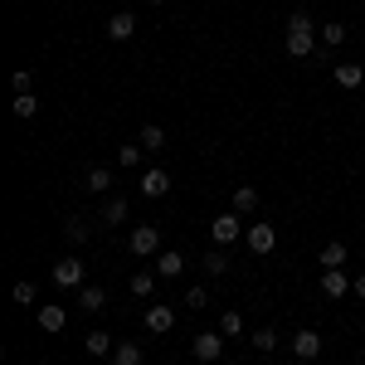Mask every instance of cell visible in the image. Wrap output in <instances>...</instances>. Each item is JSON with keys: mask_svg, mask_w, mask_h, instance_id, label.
Segmentation results:
<instances>
[{"mask_svg": "<svg viewBox=\"0 0 365 365\" xmlns=\"http://www.w3.org/2000/svg\"><path fill=\"white\" fill-rule=\"evenodd\" d=\"M317 29H322V25H312L307 15H292V20H287V39H282V44H287V54H292V58H307L312 49H317Z\"/></svg>", "mask_w": 365, "mask_h": 365, "instance_id": "cell-1", "label": "cell"}, {"mask_svg": "<svg viewBox=\"0 0 365 365\" xmlns=\"http://www.w3.org/2000/svg\"><path fill=\"white\" fill-rule=\"evenodd\" d=\"M127 249L137 253V258H156V253H161V229L156 225H137L132 239H127Z\"/></svg>", "mask_w": 365, "mask_h": 365, "instance_id": "cell-2", "label": "cell"}, {"mask_svg": "<svg viewBox=\"0 0 365 365\" xmlns=\"http://www.w3.org/2000/svg\"><path fill=\"white\" fill-rule=\"evenodd\" d=\"M190 351H195V361H205V365L220 361V356H225V331H200Z\"/></svg>", "mask_w": 365, "mask_h": 365, "instance_id": "cell-3", "label": "cell"}, {"mask_svg": "<svg viewBox=\"0 0 365 365\" xmlns=\"http://www.w3.org/2000/svg\"><path fill=\"white\" fill-rule=\"evenodd\" d=\"M210 239H215L220 249H229L234 239H244V225H239V215H220V220L210 225Z\"/></svg>", "mask_w": 365, "mask_h": 365, "instance_id": "cell-4", "label": "cell"}, {"mask_svg": "<svg viewBox=\"0 0 365 365\" xmlns=\"http://www.w3.org/2000/svg\"><path fill=\"white\" fill-rule=\"evenodd\" d=\"M244 244H249L253 253H273L278 249V229L273 225H249L244 229Z\"/></svg>", "mask_w": 365, "mask_h": 365, "instance_id": "cell-5", "label": "cell"}, {"mask_svg": "<svg viewBox=\"0 0 365 365\" xmlns=\"http://www.w3.org/2000/svg\"><path fill=\"white\" fill-rule=\"evenodd\" d=\"M54 282L63 287V292L83 287V263H78V258H63V263H54Z\"/></svg>", "mask_w": 365, "mask_h": 365, "instance_id": "cell-6", "label": "cell"}, {"mask_svg": "<svg viewBox=\"0 0 365 365\" xmlns=\"http://www.w3.org/2000/svg\"><path fill=\"white\" fill-rule=\"evenodd\" d=\"M170 327H175V312H170L166 302H156V307H146V331H151V336H166Z\"/></svg>", "mask_w": 365, "mask_h": 365, "instance_id": "cell-7", "label": "cell"}, {"mask_svg": "<svg viewBox=\"0 0 365 365\" xmlns=\"http://www.w3.org/2000/svg\"><path fill=\"white\" fill-rule=\"evenodd\" d=\"M132 34H137V15H132V10H117L113 20H108V39L122 44V39H132Z\"/></svg>", "mask_w": 365, "mask_h": 365, "instance_id": "cell-8", "label": "cell"}, {"mask_svg": "<svg viewBox=\"0 0 365 365\" xmlns=\"http://www.w3.org/2000/svg\"><path fill=\"white\" fill-rule=\"evenodd\" d=\"M322 292H327V297H346V292H351L346 268H327V273H322Z\"/></svg>", "mask_w": 365, "mask_h": 365, "instance_id": "cell-9", "label": "cell"}, {"mask_svg": "<svg viewBox=\"0 0 365 365\" xmlns=\"http://www.w3.org/2000/svg\"><path fill=\"white\" fill-rule=\"evenodd\" d=\"M317 351H322V336H317V331H297V336H292V356H297V361H317Z\"/></svg>", "mask_w": 365, "mask_h": 365, "instance_id": "cell-10", "label": "cell"}, {"mask_svg": "<svg viewBox=\"0 0 365 365\" xmlns=\"http://www.w3.org/2000/svg\"><path fill=\"white\" fill-rule=\"evenodd\" d=\"M170 190V175L166 170H146V175H141V195L146 200H161Z\"/></svg>", "mask_w": 365, "mask_h": 365, "instance_id": "cell-11", "label": "cell"}, {"mask_svg": "<svg viewBox=\"0 0 365 365\" xmlns=\"http://www.w3.org/2000/svg\"><path fill=\"white\" fill-rule=\"evenodd\" d=\"M156 273H161V278H180V273H185V258L175 249H161L156 253Z\"/></svg>", "mask_w": 365, "mask_h": 365, "instance_id": "cell-12", "label": "cell"}, {"mask_svg": "<svg viewBox=\"0 0 365 365\" xmlns=\"http://www.w3.org/2000/svg\"><path fill=\"white\" fill-rule=\"evenodd\" d=\"M78 307H83V312H103V307H108V292L88 282V287H78Z\"/></svg>", "mask_w": 365, "mask_h": 365, "instance_id": "cell-13", "label": "cell"}, {"mask_svg": "<svg viewBox=\"0 0 365 365\" xmlns=\"http://www.w3.org/2000/svg\"><path fill=\"white\" fill-rule=\"evenodd\" d=\"M63 322H68V312L58 307V302H49V307H39V327H44V331H63Z\"/></svg>", "mask_w": 365, "mask_h": 365, "instance_id": "cell-14", "label": "cell"}, {"mask_svg": "<svg viewBox=\"0 0 365 365\" xmlns=\"http://www.w3.org/2000/svg\"><path fill=\"white\" fill-rule=\"evenodd\" d=\"M200 263H205V273H210V278H225V273H229V253L225 249H210Z\"/></svg>", "mask_w": 365, "mask_h": 365, "instance_id": "cell-15", "label": "cell"}, {"mask_svg": "<svg viewBox=\"0 0 365 365\" xmlns=\"http://www.w3.org/2000/svg\"><path fill=\"white\" fill-rule=\"evenodd\" d=\"M88 356H98V361H103V356H108V351H117V341L108 336V331H88Z\"/></svg>", "mask_w": 365, "mask_h": 365, "instance_id": "cell-16", "label": "cell"}, {"mask_svg": "<svg viewBox=\"0 0 365 365\" xmlns=\"http://www.w3.org/2000/svg\"><path fill=\"white\" fill-rule=\"evenodd\" d=\"M258 210V190L253 185H234V215H249Z\"/></svg>", "mask_w": 365, "mask_h": 365, "instance_id": "cell-17", "label": "cell"}, {"mask_svg": "<svg viewBox=\"0 0 365 365\" xmlns=\"http://www.w3.org/2000/svg\"><path fill=\"white\" fill-rule=\"evenodd\" d=\"M113 365H141V346H137V341H117Z\"/></svg>", "mask_w": 365, "mask_h": 365, "instance_id": "cell-18", "label": "cell"}, {"mask_svg": "<svg viewBox=\"0 0 365 365\" xmlns=\"http://www.w3.org/2000/svg\"><path fill=\"white\" fill-rule=\"evenodd\" d=\"M156 278H161V273H151V268H146V273H132V297H151V292H156Z\"/></svg>", "mask_w": 365, "mask_h": 365, "instance_id": "cell-19", "label": "cell"}, {"mask_svg": "<svg viewBox=\"0 0 365 365\" xmlns=\"http://www.w3.org/2000/svg\"><path fill=\"white\" fill-rule=\"evenodd\" d=\"M336 83L341 88H361L365 83V68H361V63H341V68H336Z\"/></svg>", "mask_w": 365, "mask_h": 365, "instance_id": "cell-20", "label": "cell"}, {"mask_svg": "<svg viewBox=\"0 0 365 365\" xmlns=\"http://www.w3.org/2000/svg\"><path fill=\"white\" fill-rule=\"evenodd\" d=\"M10 113H15V117H25V122H29V117L39 113V103H34V93H15V103H10Z\"/></svg>", "mask_w": 365, "mask_h": 365, "instance_id": "cell-21", "label": "cell"}, {"mask_svg": "<svg viewBox=\"0 0 365 365\" xmlns=\"http://www.w3.org/2000/svg\"><path fill=\"white\" fill-rule=\"evenodd\" d=\"M141 146H146V151H161V146H166V132H161L156 122H146V127H141Z\"/></svg>", "mask_w": 365, "mask_h": 365, "instance_id": "cell-22", "label": "cell"}, {"mask_svg": "<svg viewBox=\"0 0 365 365\" xmlns=\"http://www.w3.org/2000/svg\"><path fill=\"white\" fill-rule=\"evenodd\" d=\"M322 44H327V49H336V44H346V25H341V20H331V25H322Z\"/></svg>", "mask_w": 365, "mask_h": 365, "instance_id": "cell-23", "label": "cell"}, {"mask_svg": "<svg viewBox=\"0 0 365 365\" xmlns=\"http://www.w3.org/2000/svg\"><path fill=\"white\" fill-rule=\"evenodd\" d=\"M322 268H346V244H327L322 249Z\"/></svg>", "mask_w": 365, "mask_h": 365, "instance_id": "cell-24", "label": "cell"}, {"mask_svg": "<svg viewBox=\"0 0 365 365\" xmlns=\"http://www.w3.org/2000/svg\"><path fill=\"white\" fill-rule=\"evenodd\" d=\"M88 190H113V170L93 166V170H88Z\"/></svg>", "mask_w": 365, "mask_h": 365, "instance_id": "cell-25", "label": "cell"}, {"mask_svg": "<svg viewBox=\"0 0 365 365\" xmlns=\"http://www.w3.org/2000/svg\"><path fill=\"white\" fill-rule=\"evenodd\" d=\"M63 234H68V244H88V225L78 220V215H73V220L63 225Z\"/></svg>", "mask_w": 365, "mask_h": 365, "instance_id": "cell-26", "label": "cell"}, {"mask_svg": "<svg viewBox=\"0 0 365 365\" xmlns=\"http://www.w3.org/2000/svg\"><path fill=\"white\" fill-rule=\"evenodd\" d=\"M103 220H108V225H122V220H127V200H108Z\"/></svg>", "mask_w": 365, "mask_h": 365, "instance_id": "cell-27", "label": "cell"}, {"mask_svg": "<svg viewBox=\"0 0 365 365\" xmlns=\"http://www.w3.org/2000/svg\"><path fill=\"white\" fill-rule=\"evenodd\" d=\"M220 331H225V336H239V331H244V317H239V312H225V317H220Z\"/></svg>", "mask_w": 365, "mask_h": 365, "instance_id": "cell-28", "label": "cell"}, {"mask_svg": "<svg viewBox=\"0 0 365 365\" xmlns=\"http://www.w3.org/2000/svg\"><path fill=\"white\" fill-rule=\"evenodd\" d=\"M253 346H258V351H263V356H268V351H273V346H278V331H268V327H263V331H258V336H253Z\"/></svg>", "mask_w": 365, "mask_h": 365, "instance_id": "cell-29", "label": "cell"}, {"mask_svg": "<svg viewBox=\"0 0 365 365\" xmlns=\"http://www.w3.org/2000/svg\"><path fill=\"white\" fill-rule=\"evenodd\" d=\"M185 307H210V292H205V287H190V292H185Z\"/></svg>", "mask_w": 365, "mask_h": 365, "instance_id": "cell-30", "label": "cell"}, {"mask_svg": "<svg viewBox=\"0 0 365 365\" xmlns=\"http://www.w3.org/2000/svg\"><path fill=\"white\" fill-rule=\"evenodd\" d=\"M117 161H122V166H137V161H141V146H117Z\"/></svg>", "mask_w": 365, "mask_h": 365, "instance_id": "cell-31", "label": "cell"}, {"mask_svg": "<svg viewBox=\"0 0 365 365\" xmlns=\"http://www.w3.org/2000/svg\"><path fill=\"white\" fill-rule=\"evenodd\" d=\"M15 302H25V307L34 302V282H15Z\"/></svg>", "mask_w": 365, "mask_h": 365, "instance_id": "cell-32", "label": "cell"}, {"mask_svg": "<svg viewBox=\"0 0 365 365\" xmlns=\"http://www.w3.org/2000/svg\"><path fill=\"white\" fill-rule=\"evenodd\" d=\"M351 292H356V297H365V273H361L356 282H351Z\"/></svg>", "mask_w": 365, "mask_h": 365, "instance_id": "cell-33", "label": "cell"}, {"mask_svg": "<svg viewBox=\"0 0 365 365\" xmlns=\"http://www.w3.org/2000/svg\"><path fill=\"white\" fill-rule=\"evenodd\" d=\"M146 5H161V0H146Z\"/></svg>", "mask_w": 365, "mask_h": 365, "instance_id": "cell-34", "label": "cell"}]
</instances>
